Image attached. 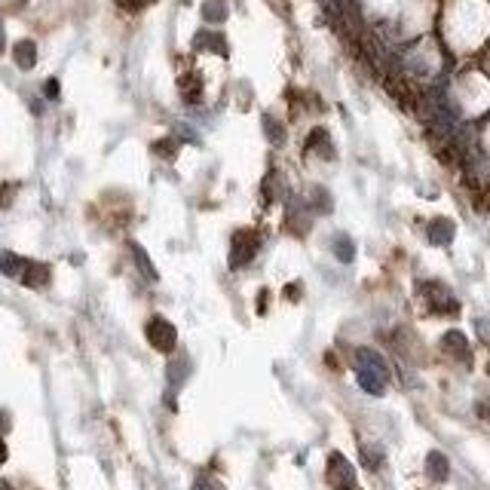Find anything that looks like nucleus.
<instances>
[{
	"mask_svg": "<svg viewBox=\"0 0 490 490\" xmlns=\"http://www.w3.org/2000/svg\"><path fill=\"white\" fill-rule=\"evenodd\" d=\"M356 377L368 395H383L386 383H390V365L383 362L380 352L362 346V350H356Z\"/></svg>",
	"mask_w": 490,
	"mask_h": 490,
	"instance_id": "f257e3e1",
	"label": "nucleus"
},
{
	"mask_svg": "<svg viewBox=\"0 0 490 490\" xmlns=\"http://www.w3.org/2000/svg\"><path fill=\"white\" fill-rule=\"evenodd\" d=\"M420 300L426 303L432 312H444V316H457L460 300L453 298V291L444 282H420Z\"/></svg>",
	"mask_w": 490,
	"mask_h": 490,
	"instance_id": "f03ea898",
	"label": "nucleus"
},
{
	"mask_svg": "<svg viewBox=\"0 0 490 490\" xmlns=\"http://www.w3.org/2000/svg\"><path fill=\"white\" fill-rule=\"evenodd\" d=\"M325 478H328V484H331V490H362L356 469H352V463L346 460L343 453H331V457H328Z\"/></svg>",
	"mask_w": 490,
	"mask_h": 490,
	"instance_id": "7ed1b4c3",
	"label": "nucleus"
},
{
	"mask_svg": "<svg viewBox=\"0 0 490 490\" xmlns=\"http://www.w3.org/2000/svg\"><path fill=\"white\" fill-rule=\"evenodd\" d=\"M260 249V236L255 230H236L233 239H230V267H245L251 264Z\"/></svg>",
	"mask_w": 490,
	"mask_h": 490,
	"instance_id": "20e7f679",
	"label": "nucleus"
},
{
	"mask_svg": "<svg viewBox=\"0 0 490 490\" xmlns=\"http://www.w3.org/2000/svg\"><path fill=\"white\" fill-rule=\"evenodd\" d=\"M147 340L154 350L159 352H172L175 346H178V331H175V325L168 322V319L163 316H154L147 322Z\"/></svg>",
	"mask_w": 490,
	"mask_h": 490,
	"instance_id": "39448f33",
	"label": "nucleus"
},
{
	"mask_svg": "<svg viewBox=\"0 0 490 490\" xmlns=\"http://www.w3.org/2000/svg\"><path fill=\"white\" fill-rule=\"evenodd\" d=\"M442 350L451 359H457V362H469V356H472L469 340H466V334H463V331H447L442 337Z\"/></svg>",
	"mask_w": 490,
	"mask_h": 490,
	"instance_id": "423d86ee",
	"label": "nucleus"
},
{
	"mask_svg": "<svg viewBox=\"0 0 490 490\" xmlns=\"http://www.w3.org/2000/svg\"><path fill=\"white\" fill-rule=\"evenodd\" d=\"M49 276H53V270H49L46 264H40V260H28L25 270H22V285H28V289H46Z\"/></svg>",
	"mask_w": 490,
	"mask_h": 490,
	"instance_id": "0eeeda50",
	"label": "nucleus"
},
{
	"mask_svg": "<svg viewBox=\"0 0 490 490\" xmlns=\"http://www.w3.org/2000/svg\"><path fill=\"white\" fill-rule=\"evenodd\" d=\"M453 233H457V227H453V221H447V218H435V221L426 224V236L432 245H451Z\"/></svg>",
	"mask_w": 490,
	"mask_h": 490,
	"instance_id": "6e6552de",
	"label": "nucleus"
},
{
	"mask_svg": "<svg viewBox=\"0 0 490 490\" xmlns=\"http://www.w3.org/2000/svg\"><path fill=\"white\" fill-rule=\"evenodd\" d=\"M178 89H181V98L187 101V105H199V101H202V77H199V74L187 71L178 80Z\"/></svg>",
	"mask_w": 490,
	"mask_h": 490,
	"instance_id": "1a4fd4ad",
	"label": "nucleus"
},
{
	"mask_svg": "<svg viewBox=\"0 0 490 490\" xmlns=\"http://www.w3.org/2000/svg\"><path fill=\"white\" fill-rule=\"evenodd\" d=\"M426 475L432 481H447V475H451V463H447V457L442 451H432L426 457Z\"/></svg>",
	"mask_w": 490,
	"mask_h": 490,
	"instance_id": "9d476101",
	"label": "nucleus"
},
{
	"mask_svg": "<svg viewBox=\"0 0 490 490\" xmlns=\"http://www.w3.org/2000/svg\"><path fill=\"white\" fill-rule=\"evenodd\" d=\"M13 58L22 71H31V67L37 65V46H34V40H19L13 49Z\"/></svg>",
	"mask_w": 490,
	"mask_h": 490,
	"instance_id": "9b49d317",
	"label": "nucleus"
},
{
	"mask_svg": "<svg viewBox=\"0 0 490 490\" xmlns=\"http://www.w3.org/2000/svg\"><path fill=\"white\" fill-rule=\"evenodd\" d=\"M197 49H208V53H218V55H227V40L221 37V34L215 31H199L197 34V44H193Z\"/></svg>",
	"mask_w": 490,
	"mask_h": 490,
	"instance_id": "f8f14e48",
	"label": "nucleus"
},
{
	"mask_svg": "<svg viewBox=\"0 0 490 490\" xmlns=\"http://www.w3.org/2000/svg\"><path fill=\"white\" fill-rule=\"evenodd\" d=\"M307 147H310V150H316V154H319V157H325V159H334V147H331V138H328V132H325V129H312V132H310Z\"/></svg>",
	"mask_w": 490,
	"mask_h": 490,
	"instance_id": "ddd939ff",
	"label": "nucleus"
},
{
	"mask_svg": "<svg viewBox=\"0 0 490 490\" xmlns=\"http://www.w3.org/2000/svg\"><path fill=\"white\" fill-rule=\"evenodd\" d=\"M25 264H28V260L19 258V255H13V251H4V255H0V273L10 276V279H22Z\"/></svg>",
	"mask_w": 490,
	"mask_h": 490,
	"instance_id": "4468645a",
	"label": "nucleus"
},
{
	"mask_svg": "<svg viewBox=\"0 0 490 490\" xmlns=\"http://www.w3.org/2000/svg\"><path fill=\"white\" fill-rule=\"evenodd\" d=\"M334 255H337V260H343V264H350V260L356 258V242H352L350 236L337 233V236H334Z\"/></svg>",
	"mask_w": 490,
	"mask_h": 490,
	"instance_id": "2eb2a0df",
	"label": "nucleus"
},
{
	"mask_svg": "<svg viewBox=\"0 0 490 490\" xmlns=\"http://www.w3.org/2000/svg\"><path fill=\"white\" fill-rule=\"evenodd\" d=\"M202 19L212 22V25L224 22L227 19V6L221 4V0H206V4H202Z\"/></svg>",
	"mask_w": 490,
	"mask_h": 490,
	"instance_id": "dca6fc26",
	"label": "nucleus"
},
{
	"mask_svg": "<svg viewBox=\"0 0 490 490\" xmlns=\"http://www.w3.org/2000/svg\"><path fill=\"white\" fill-rule=\"evenodd\" d=\"M132 255H135V264H138V270L145 273V279H157V270L150 267V258H147V251L141 249L138 242H132Z\"/></svg>",
	"mask_w": 490,
	"mask_h": 490,
	"instance_id": "f3484780",
	"label": "nucleus"
},
{
	"mask_svg": "<svg viewBox=\"0 0 490 490\" xmlns=\"http://www.w3.org/2000/svg\"><path fill=\"white\" fill-rule=\"evenodd\" d=\"M264 129H267V138L273 141V145H282L285 141V129L273 120V117H264Z\"/></svg>",
	"mask_w": 490,
	"mask_h": 490,
	"instance_id": "a211bd4d",
	"label": "nucleus"
},
{
	"mask_svg": "<svg viewBox=\"0 0 490 490\" xmlns=\"http://www.w3.org/2000/svg\"><path fill=\"white\" fill-rule=\"evenodd\" d=\"M154 154H157V157H166V159H172L175 154H178V138H166V141H157V145H154Z\"/></svg>",
	"mask_w": 490,
	"mask_h": 490,
	"instance_id": "6ab92c4d",
	"label": "nucleus"
},
{
	"mask_svg": "<svg viewBox=\"0 0 490 490\" xmlns=\"http://www.w3.org/2000/svg\"><path fill=\"white\" fill-rule=\"evenodd\" d=\"M312 208H316V212H331V197H328V193L319 187V190H312Z\"/></svg>",
	"mask_w": 490,
	"mask_h": 490,
	"instance_id": "aec40b11",
	"label": "nucleus"
},
{
	"mask_svg": "<svg viewBox=\"0 0 490 490\" xmlns=\"http://www.w3.org/2000/svg\"><path fill=\"white\" fill-rule=\"evenodd\" d=\"M362 460H365L368 469H380V466H383V453H380V451H371L368 444L362 447Z\"/></svg>",
	"mask_w": 490,
	"mask_h": 490,
	"instance_id": "412c9836",
	"label": "nucleus"
},
{
	"mask_svg": "<svg viewBox=\"0 0 490 490\" xmlns=\"http://www.w3.org/2000/svg\"><path fill=\"white\" fill-rule=\"evenodd\" d=\"M193 490H224V487H221V481H215L208 475H199L197 481H193Z\"/></svg>",
	"mask_w": 490,
	"mask_h": 490,
	"instance_id": "4be33fe9",
	"label": "nucleus"
},
{
	"mask_svg": "<svg viewBox=\"0 0 490 490\" xmlns=\"http://www.w3.org/2000/svg\"><path fill=\"white\" fill-rule=\"evenodd\" d=\"M117 4H120L123 10H141V6H147V0H117Z\"/></svg>",
	"mask_w": 490,
	"mask_h": 490,
	"instance_id": "5701e85b",
	"label": "nucleus"
},
{
	"mask_svg": "<svg viewBox=\"0 0 490 490\" xmlns=\"http://www.w3.org/2000/svg\"><path fill=\"white\" fill-rule=\"evenodd\" d=\"M300 294H303V289H300V282H291V289L285 291V298H289V300H298Z\"/></svg>",
	"mask_w": 490,
	"mask_h": 490,
	"instance_id": "b1692460",
	"label": "nucleus"
},
{
	"mask_svg": "<svg viewBox=\"0 0 490 490\" xmlns=\"http://www.w3.org/2000/svg\"><path fill=\"white\" fill-rule=\"evenodd\" d=\"M46 98H58V80H46Z\"/></svg>",
	"mask_w": 490,
	"mask_h": 490,
	"instance_id": "393cba45",
	"label": "nucleus"
},
{
	"mask_svg": "<svg viewBox=\"0 0 490 490\" xmlns=\"http://www.w3.org/2000/svg\"><path fill=\"white\" fill-rule=\"evenodd\" d=\"M478 413H481V417H484L487 423H490V404H478Z\"/></svg>",
	"mask_w": 490,
	"mask_h": 490,
	"instance_id": "a878e982",
	"label": "nucleus"
},
{
	"mask_svg": "<svg viewBox=\"0 0 490 490\" xmlns=\"http://www.w3.org/2000/svg\"><path fill=\"white\" fill-rule=\"evenodd\" d=\"M4 46H6V34H4V25H0V53H4Z\"/></svg>",
	"mask_w": 490,
	"mask_h": 490,
	"instance_id": "bb28decb",
	"label": "nucleus"
},
{
	"mask_svg": "<svg viewBox=\"0 0 490 490\" xmlns=\"http://www.w3.org/2000/svg\"><path fill=\"white\" fill-rule=\"evenodd\" d=\"M4 460H6V444L0 442V463H4Z\"/></svg>",
	"mask_w": 490,
	"mask_h": 490,
	"instance_id": "cd10ccee",
	"label": "nucleus"
}]
</instances>
